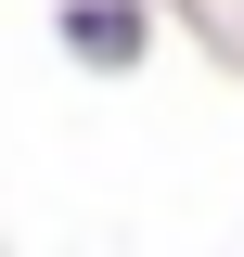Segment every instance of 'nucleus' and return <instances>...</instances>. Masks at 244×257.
Segmentation results:
<instances>
[{
	"mask_svg": "<svg viewBox=\"0 0 244 257\" xmlns=\"http://www.w3.org/2000/svg\"><path fill=\"white\" fill-rule=\"evenodd\" d=\"M129 39H142V13H129V0H116V13H103V0L77 13V52H103V64H129Z\"/></svg>",
	"mask_w": 244,
	"mask_h": 257,
	"instance_id": "obj_1",
	"label": "nucleus"
}]
</instances>
